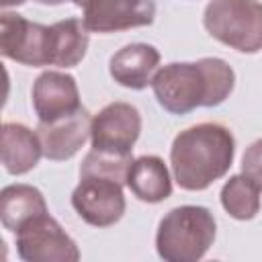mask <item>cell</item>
<instances>
[{"instance_id":"obj_14","label":"cell","mask_w":262,"mask_h":262,"mask_svg":"<svg viewBox=\"0 0 262 262\" xmlns=\"http://www.w3.org/2000/svg\"><path fill=\"white\" fill-rule=\"evenodd\" d=\"M125 184L143 203H162L172 194L170 172L158 156H141L133 160Z\"/></svg>"},{"instance_id":"obj_19","label":"cell","mask_w":262,"mask_h":262,"mask_svg":"<svg viewBox=\"0 0 262 262\" xmlns=\"http://www.w3.org/2000/svg\"><path fill=\"white\" fill-rule=\"evenodd\" d=\"M242 174H246L262 190V139L248 145L242 156Z\"/></svg>"},{"instance_id":"obj_7","label":"cell","mask_w":262,"mask_h":262,"mask_svg":"<svg viewBox=\"0 0 262 262\" xmlns=\"http://www.w3.org/2000/svg\"><path fill=\"white\" fill-rule=\"evenodd\" d=\"M82 8V20L92 33H117L147 27L156 18L154 0H72Z\"/></svg>"},{"instance_id":"obj_15","label":"cell","mask_w":262,"mask_h":262,"mask_svg":"<svg viewBox=\"0 0 262 262\" xmlns=\"http://www.w3.org/2000/svg\"><path fill=\"white\" fill-rule=\"evenodd\" d=\"M88 49V29L80 18H66L49 27V66L74 68Z\"/></svg>"},{"instance_id":"obj_3","label":"cell","mask_w":262,"mask_h":262,"mask_svg":"<svg viewBox=\"0 0 262 262\" xmlns=\"http://www.w3.org/2000/svg\"><path fill=\"white\" fill-rule=\"evenodd\" d=\"M215 231L217 223L207 207H176L168 211L158 225V256L166 262H196L213 246Z\"/></svg>"},{"instance_id":"obj_11","label":"cell","mask_w":262,"mask_h":262,"mask_svg":"<svg viewBox=\"0 0 262 262\" xmlns=\"http://www.w3.org/2000/svg\"><path fill=\"white\" fill-rule=\"evenodd\" d=\"M33 106L39 121H53L82 106L74 76L63 72H43L33 84Z\"/></svg>"},{"instance_id":"obj_8","label":"cell","mask_w":262,"mask_h":262,"mask_svg":"<svg viewBox=\"0 0 262 262\" xmlns=\"http://www.w3.org/2000/svg\"><path fill=\"white\" fill-rule=\"evenodd\" d=\"M0 51L6 59L25 66H49V27L4 12L0 18Z\"/></svg>"},{"instance_id":"obj_20","label":"cell","mask_w":262,"mask_h":262,"mask_svg":"<svg viewBox=\"0 0 262 262\" xmlns=\"http://www.w3.org/2000/svg\"><path fill=\"white\" fill-rule=\"evenodd\" d=\"M27 0H0V4L4 6V8H8V6H18V4H25Z\"/></svg>"},{"instance_id":"obj_4","label":"cell","mask_w":262,"mask_h":262,"mask_svg":"<svg viewBox=\"0 0 262 262\" xmlns=\"http://www.w3.org/2000/svg\"><path fill=\"white\" fill-rule=\"evenodd\" d=\"M203 25L213 39L235 51L262 49V2L258 0H211L203 12Z\"/></svg>"},{"instance_id":"obj_1","label":"cell","mask_w":262,"mask_h":262,"mask_svg":"<svg viewBox=\"0 0 262 262\" xmlns=\"http://www.w3.org/2000/svg\"><path fill=\"white\" fill-rule=\"evenodd\" d=\"M235 74L219 57L174 61L154 74L151 88L160 106L172 115H186L199 106H217L233 90Z\"/></svg>"},{"instance_id":"obj_5","label":"cell","mask_w":262,"mask_h":262,"mask_svg":"<svg viewBox=\"0 0 262 262\" xmlns=\"http://www.w3.org/2000/svg\"><path fill=\"white\" fill-rule=\"evenodd\" d=\"M16 252L27 262H76L80 250L63 227L47 213L27 221L16 233Z\"/></svg>"},{"instance_id":"obj_12","label":"cell","mask_w":262,"mask_h":262,"mask_svg":"<svg viewBox=\"0 0 262 262\" xmlns=\"http://www.w3.org/2000/svg\"><path fill=\"white\" fill-rule=\"evenodd\" d=\"M160 66V51L149 43H129L108 61L111 78L125 88L143 90L151 84Z\"/></svg>"},{"instance_id":"obj_2","label":"cell","mask_w":262,"mask_h":262,"mask_svg":"<svg viewBox=\"0 0 262 262\" xmlns=\"http://www.w3.org/2000/svg\"><path fill=\"white\" fill-rule=\"evenodd\" d=\"M235 156L231 131L219 123H199L180 131L170 147L174 180L184 190H205L227 174Z\"/></svg>"},{"instance_id":"obj_6","label":"cell","mask_w":262,"mask_h":262,"mask_svg":"<svg viewBox=\"0 0 262 262\" xmlns=\"http://www.w3.org/2000/svg\"><path fill=\"white\" fill-rule=\"evenodd\" d=\"M72 207L88 225H115L127 207L123 184L106 176H80V182L72 192Z\"/></svg>"},{"instance_id":"obj_13","label":"cell","mask_w":262,"mask_h":262,"mask_svg":"<svg viewBox=\"0 0 262 262\" xmlns=\"http://www.w3.org/2000/svg\"><path fill=\"white\" fill-rule=\"evenodd\" d=\"M43 156L37 131L20 123L2 125V164L8 174H27Z\"/></svg>"},{"instance_id":"obj_17","label":"cell","mask_w":262,"mask_h":262,"mask_svg":"<svg viewBox=\"0 0 262 262\" xmlns=\"http://www.w3.org/2000/svg\"><path fill=\"white\" fill-rule=\"evenodd\" d=\"M260 192L246 174H235L221 188V205L233 219L248 221L260 211Z\"/></svg>"},{"instance_id":"obj_10","label":"cell","mask_w":262,"mask_h":262,"mask_svg":"<svg viewBox=\"0 0 262 262\" xmlns=\"http://www.w3.org/2000/svg\"><path fill=\"white\" fill-rule=\"evenodd\" d=\"M90 127L92 117L84 106L53 121H39L37 135L41 141L43 156L55 162L70 160L90 137Z\"/></svg>"},{"instance_id":"obj_21","label":"cell","mask_w":262,"mask_h":262,"mask_svg":"<svg viewBox=\"0 0 262 262\" xmlns=\"http://www.w3.org/2000/svg\"><path fill=\"white\" fill-rule=\"evenodd\" d=\"M37 2H41V4H51V6H55V4H63V2H68V0H37Z\"/></svg>"},{"instance_id":"obj_16","label":"cell","mask_w":262,"mask_h":262,"mask_svg":"<svg viewBox=\"0 0 262 262\" xmlns=\"http://www.w3.org/2000/svg\"><path fill=\"white\" fill-rule=\"evenodd\" d=\"M47 213V203L39 188L31 184H10L0 192V221L16 233L27 221Z\"/></svg>"},{"instance_id":"obj_18","label":"cell","mask_w":262,"mask_h":262,"mask_svg":"<svg viewBox=\"0 0 262 262\" xmlns=\"http://www.w3.org/2000/svg\"><path fill=\"white\" fill-rule=\"evenodd\" d=\"M133 164V154H115L102 149H90L80 166V176H106L117 182H127V172Z\"/></svg>"},{"instance_id":"obj_9","label":"cell","mask_w":262,"mask_h":262,"mask_svg":"<svg viewBox=\"0 0 262 262\" xmlns=\"http://www.w3.org/2000/svg\"><path fill=\"white\" fill-rule=\"evenodd\" d=\"M141 131V115L129 102H111L92 117L90 141L94 149L131 154Z\"/></svg>"}]
</instances>
